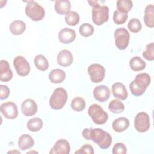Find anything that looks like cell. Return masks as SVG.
<instances>
[{"label":"cell","mask_w":154,"mask_h":154,"mask_svg":"<svg viewBox=\"0 0 154 154\" xmlns=\"http://www.w3.org/2000/svg\"><path fill=\"white\" fill-rule=\"evenodd\" d=\"M82 135L87 140H92L102 149L109 148L112 143L111 135L100 128H85Z\"/></svg>","instance_id":"1"},{"label":"cell","mask_w":154,"mask_h":154,"mask_svg":"<svg viewBox=\"0 0 154 154\" xmlns=\"http://www.w3.org/2000/svg\"><path fill=\"white\" fill-rule=\"evenodd\" d=\"M150 76L148 73H141L137 75L129 84L131 93L135 96L142 95L150 84Z\"/></svg>","instance_id":"2"},{"label":"cell","mask_w":154,"mask_h":154,"mask_svg":"<svg viewBox=\"0 0 154 154\" xmlns=\"http://www.w3.org/2000/svg\"><path fill=\"white\" fill-rule=\"evenodd\" d=\"M92 6V20L96 25H101L107 22L109 19V8L106 5L100 6L97 1H88Z\"/></svg>","instance_id":"3"},{"label":"cell","mask_w":154,"mask_h":154,"mask_svg":"<svg viewBox=\"0 0 154 154\" xmlns=\"http://www.w3.org/2000/svg\"><path fill=\"white\" fill-rule=\"evenodd\" d=\"M67 97V93L64 88L62 87L55 88L49 99L51 108L55 110L61 109L65 105Z\"/></svg>","instance_id":"4"},{"label":"cell","mask_w":154,"mask_h":154,"mask_svg":"<svg viewBox=\"0 0 154 154\" xmlns=\"http://www.w3.org/2000/svg\"><path fill=\"white\" fill-rule=\"evenodd\" d=\"M25 14L32 20L40 21L43 19L45 11L40 4L34 1H29L25 9Z\"/></svg>","instance_id":"5"},{"label":"cell","mask_w":154,"mask_h":154,"mask_svg":"<svg viewBox=\"0 0 154 154\" xmlns=\"http://www.w3.org/2000/svg\"><path fill=\"white\" fill-rule=\"evenodd\" d=\"M88 114L91 118L92 121L97 125L105 123L108 119V114L98 104H92L88 109Z\"/></svg>","instance_id":"6"},{"label":"cell","mask_w":154,"mask_h":154,"mask_svg":"<svg viewBox=\"0 0 154 154\" xmlns=\"http://www.w3.org/2000/svg\"><path fill=\"white\" fill-rule=\"evenodd\" d=\"M114 38L117 48L119 49L124 50L129 45L130 35L125 28H119L114 31Z\"/></svg>","instance_id":"7"},{"label":"cell","mask_w":154,"mask_h":154,"mask_svg":"<svg viewBox=\"0 0 154 154\" xmlns=\"http://www.w3.org/2000/svg\"><path fill=\"white\" fill-rule=\"evenodd\" d=\"M150 125L149 116L145 112L138 113L134 119V127L139 132H145L149 129Z\"/></svg>","instance_id":"8"},{"label":"cell","mask_w":154,"mask_h":154,"mask_svg":"<svg viewBox=\"0 0 154 154\" xmlns=\"http://www.w3.org/2000/svg\"><path fill=\"white\" fill-rule=\"evenodd\" d=\"M88 73L90 80L94 83H99L103 81L105 78V70L103 66L100 64H92L88 67Z\"/></svg>","instance_id":"9"},{"label":"cell","mask_w":154,"mask_h":154,"mask_svg":"<svg viewBox=\"0 0 154 154\" xmlns=\"http://www.w3.org/2000/svg\"><path fill=\"white\" fill-rule=\"evenodd\" d=\"M13 66L19 76H26L30 72V65L23 56L16 57L13 60Z\"/></svg>","instance_id":"10"},{"label":"cell","mask_w":154,"mask_h":154,"mask_svg":"<svg viewBox=\"0 0 154 154\" xmlns=\"http://www.w3.org/2000/svg\"><path fill=\"white\" fill-rule=\"evenodd\" d=\"M0 110L2 115L8 119H16L18 116L17 106L12 102H5L1 105Z\"/></svg>","instance_id":"11"},{"label":"cell","mask_w":154,"mask_h":154,"mask_svg":"<svg viewBox=\"0 0 154 154\" xmlns=\"http://www.w3.org/2000/svg\"><path fill=\"white\" fill-rule=\"evenodd\" d=\"M70 151L69 143L65 139L58 140L51 149L50 154H69Z\"/></svg>","instance_id":"12"},{"label":"cell","mask_w":154,"mask_h":154,"mask_svg":"<svg viewBox=\"0 0 154 154\" xmlns=\"http://www.w3.org/2000/svg\"><path fill=\"white\" fill-rule=\"evenodd\" d=\"M93 96L95 99L100 102L106 101L110 96V91L109 88L104 85L96 86L93 92Z\"/></svg>","instance_id":"13"},{"label":"cell","mask_w":154,"mask_h":154,"mask_svg":"<svg viewBox=\"0 0 154 154\" xmlns=\"http://www.w3.org/2000/svg\"><path fill=\"white\" fill-rule=\"evenodd\" d=\"M21 111L22 114L25 116L29 117L33 116L37 111V105L34 100L27 99L22 102Z\"/></svg>","instance_id":"14"},{"label":"cell","mask_w":154,"mask_h":154,"mask_svg":"<svg viewBox=\"0 0 154 154\" xmlns=\"http://www.w3.org/2000/svg\"><path fill=\"white\" fill-rule=\"evenodd\" d=\"M76 32L69 28H64L61 29L58 33V39L60 42L64 44H69L73 42L76 38Z\"/></svg>","instance_id":"15"},{"label":"cell","mask_w":154,"mask_h":154,"mask_svg":"<svg viewBox=\"0 0 154 154\" xmlns=\"http://www.w3.org/2000/svg\"><path fill=\"white\" fill-rule=\"evenodd\" d=\"M73 60L71 52L67 49L61 51L57 57V61L59 65L63 67H67L72 64Z\"/></svg>","instance_id":"16"},{"label":"cell","mask_w":154,"mask_h":154,"mask_svg":"<svg viewBox=\"0 0 154 154\" xmlns=\"http://www.w3.org/2000/svg\"><path fill=\"white\" fill-rule=\"evenodd\" d=\"M13 78V72L10 68L7 61L1 60L0 61V80L4 82L10 81Z\"/></svg>","instance_id":"17"},{"label":"cell","mask_w":154,"mask_h":154,"mask_svg":"<svg viewBox=\"0 0 154 154\" xmlns=\"http://www.w3.org/2000/svg\"><path fill=\"white\" fill-rule=\"evenodd\" d=\"M114 97L121 100H125L128 97V92L125 85L121 82L114 83L111 87Z\"/></svg>","instance_id":"18"},{"label":"cell","mask_w":154,"mask_h":154,"mask_svg":"<svg viewBox=\"0 0 154 154\" xmlns=\"http://www.w3.org/2000/svg\"><path fill=\"white\" fill-rule=\"evenodd\" d=\"M71 4L68 0H57L55 2V10L61 15L67 14L70 11Z\"/></svg>","instance_id":"19"},{"label":"cell","mask_w":154,"mask_h":154,"mask_svg":"<svg viewBox=\"0 0 154 154\" xmlns=\"http://www.w3.org/2000/svg\"><path fill=\"white\" fill-rule=\"evenodd\" d=\"M34 144V139L29 134H23L18 140V147L22 150H28L31 148Z\"/></svg>","instance_id":"20"},{"label":"cell","mask_w":154,"mask_h":154,"mask_svg":"<svg viewBox=\"0 0 154 154\" xmlns=\"http://www.w3.org/2000/svg\"><path fill=\"white\" fill-rule=\"evenodd\" d=\"M129 126V121L126 117H119L114 120L112 124V129L117 132H122L126 130Z\"/></svg>","instance_id":"21"},{"label":"cell","mask_w":154,"mask_h":154,"mask_svg":"<svg viewBox=\"0 0 154 154\" xmlns=\"http://www.w3.org/2000/svg\"><path fill=\"white\" fill-rule=\"evenodd\" d=\"M144 22L147 26L154 27V6L153 4H149L146 6L144 10Z\"/></svg>","instance_id":"22"},{"label":"cell","mask_w":154,"mask_h":154,"mask_svg":"<svg viewBox=\"0 0 154 154\" xmlns=\"http://www.w3.org/2000/svg\"><path fill=\"white\" fill-rule=\"evenodd\" d=\"M66 73L60 69H55L51 71L49 75V79L52 83L58 84L62 82L66 78Z\"/></svg>","instance_id":"23"},{"label":"cell","mask_w":154,"mask_h":154,"mask_svg":"<svg viewBox=\"0 0 154 154\" xmlns=\"http://www.w3.org/2000/svg\"><path fill=\"white\" fill-rule=\"evenodd\" d=\"M26 29L25 23L20 20H16L11 22L10 25V31L13 35H18L22 34Z\"/></svg>","instance_id":"24"},{"label":"cell","mask_w":154,"mask_h":154,"mask_svg":"<svg viewBox=\"0 0 154 154\" xmlns=\"http://www.w3.org/2000/svg\"><path fill=\"white\" fill-rule=\"evenodd\" d=\"M146 66V62L138 56L132 57L129 61V66L131 69L135 72L144 70Z\"/></svg>","instance_id":"25"},{"label":"cell","mask_w":154,"mask_h":154,"mask_svg":"<svg viewBox=\"0 0 154 154\" xmlns=\"http://www.w3.org/2000/svg\"><path fill=\"white\" fill-rule=\"evenodd\" d=\"M34 64L37 69L41 71H45L49 67V63L46 58L42 55L38 54L34 58Z\"/></svg>","instance_id":"26"},{"label":"cell","mask_w":154,"mask_h":154,"mask_svg":"<svg viewBox=\"0 0 154 154\" xmlns=\"http://www.w3.org/2000/svg\"><path fill=\"white\" fill-rule=\"evenodd\" d=\"M43 126V121L38 117H34L27 122V128L31 132H38Z\"/></svg>","instance_id":"27"},{"label":"cell","mask_w":154,"mask_h":154,"mask_svg":"<svg viewBox=\"0 0 154 154\" xmlns=\"http://www.w3.org/2000/svg\"><path fill=\"white\" fill-rule=\"evenodd\" d=\"M108 109L112 113L119 114L124 111L125 106L121 101L117 99H113L109 102Z\"/></svg>","instance_id":"28"},{"label":"cell","mask_w":154,"mask_h":154,"mask_svg":"<svg viewBox=\"0 0 154 154\" xmlns=\"http://www.w3.org/2000/svg\"><path fill=\"white\" fill-rule=\"evenodd\" d=\"M70 106L72 109L74 111L80 112L84 109L85 107V101L82 97H76L72 99Z\"/></svg>","instance_id":"29"},{"label":"cell","mask_w":154,"mask_h":154,"mask_svg":"<svg viewBox=\"0 0 154 154\" xmlns=\"http://www.w3.org/2000/svg\"><path fill=\"white\" fill-rule=\"evenodd\" d=\"M133 7V3L131 0H118L117 1V10L127 13L131 11Z\"/></svg>","instance_id":"30"},{"label":"cell","mask_w":154,"mask_h":154,"mask_svg":"<svg viewBox=\"0 0 154 154\" xmlns=\"http://www.w3.org/2000/svg\"><path fill=\"white\" fill-rule=\"evenodd\" d=\"M66 23L70 26H75L79 22V14L74 11H70L65 16Z\"/></svg>","instance_id":"31"},{"label":"cell","mask_w":154,"mask_h":154,"mask_svg":"<svg viewBox=\"0 0 154 154\" xmlns=\"http://www.w3.org/2000/svg\"><path fill=\"white\" fill-rule=\"evenodd\" d=\"M128 14L123 13L119 10L114 11L113 14V20L117 25H122L128 19Z\"/></svg>","instance_id":"32"},{"label":"cell","mask_w":154,"mask_h":154,"mask_svg":"<svg viewBox=\"0 0 154 154\" xmlns=\"http://www.w3.org/2000/svg\"><path fill=\"white\" fill-rule=\"evenodd\" d=\"M128 28L129 30L134 33L138 32L141 31L142 25L140 20L137 18H132L128 23Z\"/></svg>","instance_id":"33"},{"label":"cell","mask_w":154,"mask_h":154,"mask_svg":"<svg viewBox=\"0 0 154 154\" xmlns=\"http://www.w3.org/2000/svg\"><path fill=\"white\" fill-rule=\"evenodd\" d=\"M79 32L83 37H89L93 34L94 27L88 23H84L79 26Z\"/></svg>","instance_id":"34"},{"label":"cell","mask_w":154,"mask_h":154,"mask_svg":"<svg viewBox=\"0 0 154 154\" xmlns=\"http://www.w3.org/2000/svg\"><path fill=\"white\" fill-rule=\"evenodd\" d=\"M143 56L148 61L154 60V43L153 42L146 46V50L143 52Z\"/></svg>","instance_id":"35"},{"label":"cell","mask_w":154,"mask_h":154,"mask_svg":"<svg viewBox=\"0 0 154 154\" xmlns=\"http://www.w3.org/2000/svg\"><path fill=\"white\" fill-rule=\"evenodd\" d=\"M126 147L122 143H116L112 148L113 154H125L126 153Z\"/></svg>","instance_id":"36"},{"label":"cell","mask_w":154,"mask_h":154,"mask_svg":"<svg viewBox=\"0 0 154 154\" xmlns=\"http://www.w3.org/2000/svg\"><path fill=\"white\" fill-rule=\"evenodd\" d=\"M94 153L93 147L88 144H86L82 146L78 150L75 152V154L78 153H87V154H93Z\"/></svg>","instance_id":"37"},{"label":"cell","mask_w":154,"mask_h":154,"mask_svg":"<svg viewBox=\"0 0 154 154\" xmlns=\"http://www.w3.org/2000/svg\"><path fill=\"white\" fill-rule=\"evenodd\" d=\"M10 94L9 88L5 85H0V99L1 100L7 99Z\"/></svg>","instance_id":"38"}]
</instances>
